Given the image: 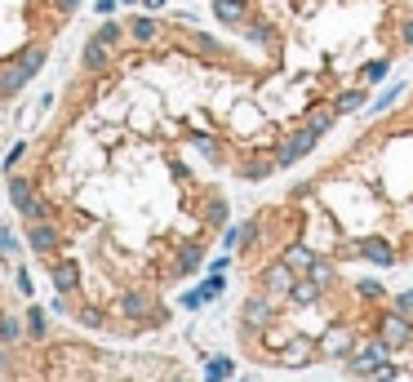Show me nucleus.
<instances>
[{
    "instance_id": "obj_7",
    "label": "nucleus",
    "mask_w": 413,
    "mask_h": 382,
    "mask_svg": "<svg viewBox=\"0 0 413 382\" xmlns=\"http://www.w3.org/2000/svg\"><path fill=\"white\" fill-rule=\"evenodd\" d=\"M9 200H14L18 209H27V204L36 200V187H32L27 178H9Z\"/></svg>"
},
{
    "instance_id": "obj_5",
    "label": "nucleus",
    "mask_w": 413,
    "mask_h": 382,
    "mask_svg": "<svg viewBox=\"0 0 413 382\" xmlns=\"http://www.w3.org/2000/svg\"><path fill=\"white\" fill-rule=\"evenodd\" d=\"M27 245H32L36 254H54V249L62 245V231L54 227L49 218H45V222H32V231H27Z\"/></svg>"
},
{
    "instance_id": "obj_14",
    "label": "nucleus",
    "mask_w": 413,
    "mask_h": 382,
    "mask_svg": "<svg viewBox=\"0 0 413 382\" xmlns=\"http://www.w3.org/2000/svg\"><path fill=\"white\" fill-rule=\"evenodd\" d=\"M23 156H27V143H18V147H14V152H9V156H5V165H0V169H14V165H18V160H23Z\"/></svg>"
},
{
    "instance_id": "obj_10",
    "label": "nucleus",
    "mask_w": 413,
    "mask_h": 382,
    "mask_svg": "<svg viewBox=\"0 0 413 382\" xmlns=\"http://www.w3.org/2000/svg\"><path fill=\"white\" fill-rule=\"evenodd\" d=\"M18 333H23V324H18L14 315H0V338H5V342H14Z\"/></svg>"
},
{
    "instance_id": "obj_6",
    "label": "nucleus",
    "mask_w": 413,
    "mask_h": 382,
    "mask_svg": "<svg viewBox=\"0 0 413 382\" xmlns=\"http://www.w3.org/2000/svg\"><path fill=\"white\" fill-rule=\"evenodd\" d=\"M54 289H58L62 298L76 294V289H80V267L76 263H58V267H54Z\"/></svg>"
},
{
    "instance_id": "obj_3",
    "label": "nucleus",
    "mask_w": 413,
    "mask_h": 382,
    "mask_svg": "<svg viewBox=\"0 0 413 382\" xmlns=\"http://www.w3.org/2000/svg\"><path fill=\"white\" fill-rule=\"evenodd\" d=\"M45 45H32V49H23L18 58H9L5 67H0V98H14V94H23L27 85L36 80V71L45 67Z\"/></svg>"
},
{
    "instance_id": "obj_16",
    "label": "nucleus",
    "mask_w": 413,
    "mask_h": 382,
    "mask_svg": "<svg viewBox=\"0 0 413 382\" xmlns=\"http://www.w3.org/2000/svg\"><path fill=\"white\" fill-rule=\"evenodd\" d=\"M165 5V0H147V9H161Z\"/></svg>"
},
{
    "instance_id": "obj_11",
    "label": "nucleus",
    "mask_w": 413,
    "mask_h": 382,
    "mask_svg": "<svg viewBox=\"0 0 413 382\" xmlns=\"http://www.w3.org/2000/svg\"><path fill=\"white\" fill-rule=\"evenodd\" d=\"M49 5H54V14H58V18H71L80 9V0H49Z\"/></svg>"
},
{
    "instance_id": "obj_12",
    "label": "nucleus",
    "mask_w": 413,
    "mask_h": 382,
    "mask_svg": "<svg viewBox=\"0 0 413 382\" xmlns=\"http://www.w3.org/2000/svg\"><path fill=\"white\" fill-rule=\"evenodd\" d=\"M227 374H231V360H213L209 365V382H222Z\"/></svg>"
},
{
    "instance_id": "obj_15",
    "label": "nucleus",
    "mask_w": 413,
    "mask_h": 382,
    "mask_svg": "<svg viewBox=\"0 0 413 382\" xmlns=\"http://www.w3.org/2000/svg\"><path fill=\"white\" fill-rule=\"evenodd\" d=\"M93 9H98V18H111V14H116V0H98Z\"/></svg>"
},
{
    "instance_id": "obj_9",
    "label": "nucleus",
    "mask_w": 413,
    "mask_h": 382,
    "mask_svg": "<svg viewBox=\"0 0 413 382\" xmlns=\"http://www.w3.org/2000/svg\"><path fill=\"white\" fill-rule=\"evenodd\" d=\"M27 333H32V338H40V333H45V311H40V307L27 311Z\"/></svg>"
},
{
    "instance_id": "obj_17",
    "label": "nucleus",
    "mask_w": 413,
    "mask_h": 382,
    "mask_svg": "<svg viewBox=\"0 0 413 382\" xmlns=\"http://www.w3.org/2000/svg\"><path fill=\"white\" fill-rule=\"evenodd\" d=\"M0 369H5V351H0Z\"/></svg>"
},
{
    "instance_id": "obj_8",
    "label": "nucleus",
    "mask_w": 413,
    "mask_h": 382,
    "mask_svg": "<svg viewBox=\"0 0 413 382\" xmlns=\"http://www.w3.org/2000/svg\"><path fill=\"white\" fill-rule=\"evenodd\" d=\"M93 36H98V40H107V45H116V49H120V45L129 40V32H125L120 23H111V18H107V23H102V27H98Z\"/></svg>"
},
{
    "instance_id": "obj_13",
    "label": "nucleus",
    "mask_w": 413,
    "mask_h": 382,
    "mask_svg": "<svg viewBox=\"0 0 413 382\" xmlns=\"http://www.w3.org/2000/svg\"><path fill=\"white\" fill-rule=\"evenodd\" d=\"M0 254H9V258L18 254V240H14V231H5V227H0Z\"/></svg>"
},
{
    "instance_id": "obj_1",
    "label": "nucleus",
    "mask_w": 413,
    "mask_h": 382,
    "mask_svg": "<svg viewBox=\"0 0 413 382\" xmlns=\"http://www.w3.org/2000/svg\"><path fill=\"white\" fill-rule=\"evenodd\" d=\"M209 14L227 32L218 49L178 45L222 94L213 134L245 182L303 165L413 58V0H209Z\"/></svg>"
},
{
    "instance_id": "obj_2",
    "label": "nucleus",
    "mask_w": 413,
    "mask_h": 382,
    "mask_svg": "<svg viewBox=\"0 0 413 382\" xmlns=\"http://www.w3.org/2000/svg\"><path fill=\"white\" fill-rule=\"evenodd\" d=\"M303 240L320 258H338L355 240L387 245L391 267L413 258V80L373 102V120L285 204L240 222V254Z\"/></svg>"
},
{
    "instance_id": "obj_4",
    "label": "nucleus",
    "mask_w": 413,
    "mask_h": 382,
    "mask_svg": "<svg viewBox=\"0 0 413 382\" xmlns=\"http://www.w3.org/2000/svg\"><path fill=\"white\" fill-rule=\"evenodd\" d=\"M116 58H120V49H116V45L98 40V36H89V40H84L80 62H84V71H89V76H107V71L116 67Z\"/></svg>"
}]
</instances>
